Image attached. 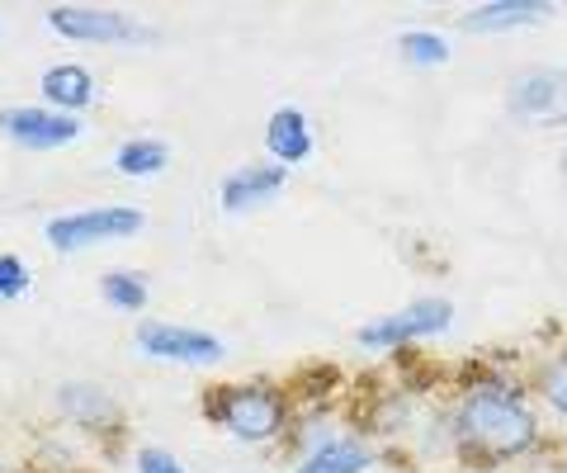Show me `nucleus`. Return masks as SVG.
<instances>
[{"mask_svg":"<svg viewBox=\"0 0 567 473\" xmlns=\"http://www.w3.org/2000/svg\"><path fill=\"white\" fill-rule=\"evenodd\" d=\"M100 294H104V304L118 308V312H142L152 299V285L142 270H104Z\"/></svg>","mask_w":567,"mask_h":473,"instance_id":"obj_18","label":"nucleus"},{"mask_svg":"<svg viewBox=\"0 0 567 473\" xmlns=\"http://www.w3.org/2000/svg\"><path fill=\"white\" fill-rule=\"evenodd\" d=\"M398 52L416 72H435V66H445L454 58V43H450V33H440V29H402Z\"/></svg>","mask_w":567,"mask_h":473,"instance_id":"obj_16","label":"nucleus"},{"mask_svg":"<svg viewBox=\"0 0 567 473\" xmlns=\"http://www.w3.org/2000/svg\"><path fill=\"white\" fill-rule=\"evenodd\" d=\"M43 24L66 43H100V48L142 43L152 33L133 10H114V6H58L43 14Z\"/></svg>","mask_w":567,"mask_h":473,"instance_id":"obj_6","label":"nucleus"},{"mask_svg":"<svg viewBox=\"0 0 567 473\" xmlns=\"http://www.w3.org/2000/svg\"><path fill=\"white\" fill-rule=\"evenodd\" d=\"M114 166L123 175H156V171L171 166V143H166V137H152V133L128 137V143H118Z\"/></svg>","mask_w":567,"mask_h":473,"instance_id":"obj_17","label":"nucleus"},{"mask_svg":"<svg viewBox=\"0 0 567 473\" xmlns=\"http://www.w3.org/2000/svg\"><path fill=\"white\" fill-rule=\"evenodd\" d=\"M454 460L473 473H496L554 450L548 417L529 393V379L483 374L464 383L445 408Z\"/></svg>","mask_w":567,"mask_h":473,"instance_id":"obj_1","label":"nucleus"},{"mask_svg":"<svg viewBox=\"0 0 567 473\" xmlns=\"http://www.w3.org/2000/svg\"><path fill=\"white\" fill-rule=\"evenodd\" d=\"M147 227V214L137 204H95V208H66L43 223V237L52 251H85L104 241H128Z\"/></svg>","mask_w":567,"mask_h":473,"instance_id":"obj_4","label":"nucleus"},{"mask_svg":"<svg viewBox=\"0 0 567 473\" xmlns=\"http://www.w3.org/2000/svg\"><path fill=\"white\" fill-rule=\"evenodd\" d=\"M506 119L535 133H567V66H520L506 85Z\"/></svg>","mask_w":567,"mask_h":473,"instance_id":"obj_5","label":"nucleus"},{"mask_svg":"<svg viewBox=\"0 0 567 473\" xmlns=\"http://www.w3.org/2000/svg\"><path fill=\"white\" fill-rule=\"evenodd\" d=\"M554 6L548 0H483L458 14V29L477 33V39H502V33H516V29H539L554 20Z\"/></svg>","mask_w":567,"mask_h":473,"instance_id":"obj_11","label":"nucleus"},{"mask_svg":"<svg viewBox=\"0 0 567 473\" xmlns=\"http://www.w3.org/2000/svg\"><path fill=\"white\" fill-rule=\"evenodd\" d=\"M29 289H33L29 260L14 256V251H0V304H20Z\"/></svg>","mask_w":567,"mask_h":473,"instance_id":"obj_19","label":"nucleus"},{"mask_svg":"<svg viewBox=\"0 0 567 473\" xmlns=\"http://www.w3.org/2000/svg\"><path fill=\"white\" fill-rule=\"evenodd\" d=\"M204 412L233 435V441H246V445H265V441H275V435H284L293 426L289 398H284L279 383H265V379L218 389L204 402Z\"/></svg>","mask_w":567,"mask_h":473,"instance_id":"obj_2","label":"nucleus"},{"mask_svg":"<svg viewBox=\"0 0 567 473\" xmlns=\"http://www.w3.org/2000/svg\"><path fill=\"white\" fill-rule=\"evenodd\" d=\"M558 175L567 181V143H563V152H558Z\"/></svg>","mask_w":567,"mask_h":473,"instance_id":"obj_22","label":"nucleus"},{"mask_svg":"<svg viewBox=\"0 0 567 473\" xmlns=\"http://www.w3.org/2000/svg\"><path fill=\"white\" fill-rule=\"evenodd\" d=\"M383 473H416V469H383Z\"/></svg>","mask_w":567,"mask_h":473,"instance_id":"obj_23","label":"nucleus"},{"mask_svg":"<svg viewBox=\"0 0 567 473\" xmlns=\"http://www.w3.org/2000/svg\"><path fill=\"white\" fill-rule=\"evenodd\" d=\"M312 147H317V133H312V119L303 104H279V110L265 119V152H270V162L303 166Z\"/></svg>","mask_w":567,"mask_h":473,"instance_id":"obj_12","label":"nucleus"},{"mask_svg":"<svg viewBox=\"0 0 567 473\" xmlns=\"http://www.w3.org/2000/svg\"><path fill=\"white\" fill-rule=\"evenodd\" d=\"M383 464V454L374 450V441L360 431H336L327 441L308 445L293 460L289 473H374Z\"/></svg>","mask_w":567,"mask_h":473,"instance_id":"obj_9","label":"nucleus"},{"mask_svg":"<svg viewBox=\"0 0 567 473\" xmlns=\"http://www.w3.org/2000/svg\"><path fill=\"white\" fill-rule=\"evenodd\" d=\"M0 133L29 152H58L66 143H76L85 124L76 114L48 110V104H6V110H0Z\"/></svg>","mask_w":567,"mask_h":473,"instance_id":"obj_8","label":"nucleus"},{"mask_svg":"<svg viewBox=\"0 0 567 473\" xmlns=\"http://www.w3.org/2000/svg\"><path fill=\"white\" fill-rule=\"evenodd\" d=\"M39 91H43V104L48 110H62V114H76L91 110L100 85H95V72L85 62H52L48 72L39 76Z\"/></svg>","mask_w":567,"mask_h":473,"instance_id":"obj_13","label":"nucleus"},{"mask_svg":"<svg viewBox=\"0 0 567 473\" xmlns=\"http://www.w3.org/2000/svg\"><path fill=\"white\" fill-rule=\"evenodd\" d=\"M237 473H246V469H237Z\"/></svg>","mask_w":567,"mask_h":473,"instance_id":"obj_25","label":"nucleus"},{"mask_svg":"<svg viewBox=\"0 0 567 473\" xmlns=\"http://www.w3.org/2000/svg\"><path fill=\"white\" fill-rule=\"evenodd\" d=\"M289 189V166L279 162H246V166H233L223 175L218 185V204L227 214H251V208L279 199Z\"/></svg>","mask_w":567,"mask_h":473,"instance_id":"obj_10","label":"nucleus"},{"mask_svg":"<svg viewBox=\"0 0 567 473\" xmlns=\"http://www.w3.org/2000/svg\"><path fill=\"white\" fill-rule=\"evenodd\" d=\"M133 473H189L185 460L166 445H137L133 450Z\"/></svg>","mask_w":567,"mask_h":473,"instance_id":"obj_20","label":"nucleus"},{"mask_svg":"<svg viewBox=\"0 0 567 473\" xmlns=\"http://www.w3.org/2000/svg\"><path fill=\"white\" fill-rule=\"evenodd\" d=\"M554 454H558V469L567 473V435H558V441H554Z\"/></svg>","mask_w":567,"mask_h":473,"instance_id":"obj_21","label":"nucleus"},{"mask_svg":"<svg viewBox=\"0 0 567 473\" xmlns=\"http://www.w3.org/2000/svg\"><path fill=\"white\" fill-rule=\"evenodd\" d=\"M454 327V299L445 294H421V299H406L393 312H379L354 327V346L360 350H402V346H421L435 341Z\"/></svg>","mask_w":567,"mask_h":473,"instance_id":"obj_3","label":"nucleus"},{"mask_svg":"<svg viewBox=\"0 0 567 473\" xmlns=\"http://www.w3.org/2000/svg\"><path fill=\"white\" fill-rule=\"evenodd\" d=\"M58 408L71 417V422H81V426H114L118 422V402L100 389V383L91 379H71L58 389Z\"/></svg>","mask_w":567,"mask_h":473,"instance_id":"obj_14","label":"nucleus"},{"mask_svg":"<svg viewBox=\"0 0 567 473\" xmlns=\"http://www.w3.org/2000/svg\"><path fill=\"white\" fill-rule=\"evenodd\" d=\"M458 473H473V469H458Z\"/></svg>","mask_w":567,"mask_h":473,"instance_id":"obj_24","label":"nucleus"},{"mask_svg":"<svg viewBox=\"0 0 567 473\" xmlns=\"http://www.w3.org/2000/svg\"><path fill=\"white\" fill-rule=\"evenodd\" d=\"M133 341L142 356L152 360H171V364H218L227 356V341L218 331H204V327H185V322H162V318H147L137 322Z\"/></svg>","mask_w":567,"mask_h":473,"instance_id":"obj_7","label":"nucleus"},{"mask_svg":"<svg viewBox=\"0 0 567 473\" xmlns=\"http://www.w3.org/2000/svg\"><path fill=\"white\" fill-rule=\"evenodd\" d=\"M529 393H535V402L567 435V346L548 350L544 360H535V370H529Z\"/></svg>","mask_w":567,"mask_h":473,"instance_id":"obj_15","label":"nucleus"}]
</instances>
